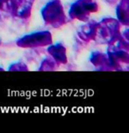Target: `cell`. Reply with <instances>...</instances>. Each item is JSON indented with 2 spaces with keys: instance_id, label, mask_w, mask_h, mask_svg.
Masks as SVG:
<instances>
[]
</instances>
